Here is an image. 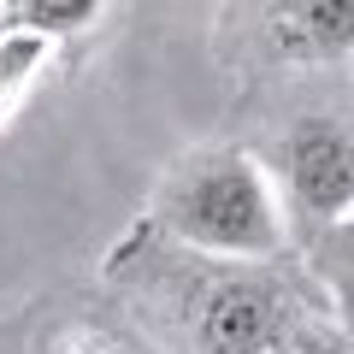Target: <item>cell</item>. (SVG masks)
<instances>
[{"label": "cell", "instance_id": "8992f818", "mask_svg": "<svg viewBox=\"0 0 354 354\" xmlns=\"http://www.w3.org/2000/svg\"><path fill=\"white\" fill-rule=\"evenodd\" d=\"M113 6L106 0H0V30H18V36L36 41H65V36H88L95 24H106Z\"/></svg>", "mask_w": 354, "mask_h": 354}, {"label": "cell", "instance_id": "5b68a950", "mask_svg": "<svg viewBox=\"0 0 354 354\" xmlns=\"http://www.w3.org/2000/svg\"><path fill=\"white\" fill-rule=\"evenodd\" d=\"M12 354H160L113 301L71 295L65 307H36L12 325Z\"/></svg>", "mask_w": 354, "mask_h": 354}, {"label": "cell", "instance_id": "7a4b0ae2", "mask_svg": "<svg viewBox=\"0 0 354 354\" xmlns=\"http://www.w3.org/2000/svg\"><path fill=\"white\" fill-rule=\"evenodd\" d=\"M290 113L278 118L266 153H254L278 195L290 254L348 307V207H354V124L342 77L290 83Z\"/></svg>", "mask_w": 354, "mask_h": 354}, {"label": "cell", "instance_id": "6da1fadb", "mask_svg": "<svg viewBox=\"0 0 354 354\" xmlns=\"http://www.w3.org/2000/svg\"><path fill=\"white\" fill-rule=\"evenodd\" d=\"M106 301L160 354H348L342 301L295 254L213 260L130 225L101 260Z\"/></svg>", "mask_w": 354, "mask_h": 354}, {"label": "cell", "instance_id": "52a82bcc", "mask_svg": "<svg viewBox=\"0 0 354 354\" xmlns=\"http://www.w3.org/2000/svg\"><path fill=\"white\" fill-rule=\"evenodd\" d=\"M48 41L36 36H18V30H0V130L18 118V106L30 101V88L41 83L48 71Z\"/></svg>", "mask_w": 354, "mask_h": 354}, {"label": "cell", "instance_id": "3957f363", "mask_svg": "<svg viewBox=\"0 0 354 354\" xmlns=\"http://www.w3.org/2000/svg\"><path fill=\"white\" fill-rule=\"evenodd\" d=\"M142 225L213 260H283L290 254L278 195L266 183L254 148H236V142H201L177 153L153 183Z\"/></svg>", "mask_w": 354, "mask_h": 354}, {"label": "cell", "instance_id": "277c9868", "mask_svg": "<svg viewBox=\"0 0 354 354\" xmlns=\"http://www.w3.org/2000/svg\"><path fill=\"white\" fill-rule=\"evenodd\" d=\"M213 48L230 77H248L260 88H290L301 77H342L354 53V6L348 0L225 6L213 24Z\"/></svg>", "mask_w": 354, "mask_h": 354}]
</instances>
